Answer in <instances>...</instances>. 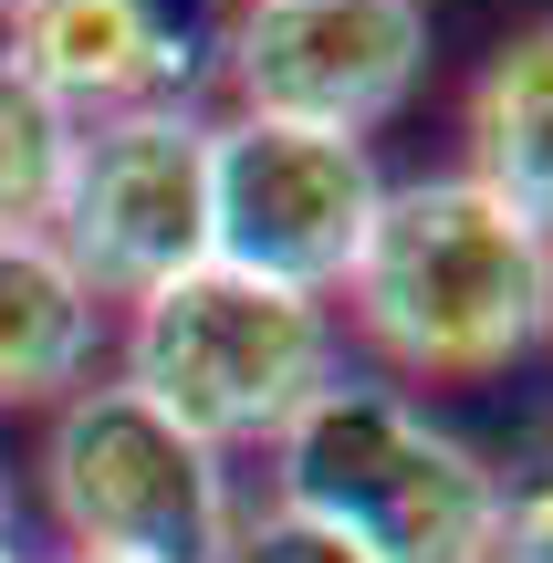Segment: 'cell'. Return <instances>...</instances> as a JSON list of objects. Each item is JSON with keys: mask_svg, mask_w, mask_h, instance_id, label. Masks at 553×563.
<instances>
[{"mask_svg": "<svg viewBox=\"0 0 553 563\" xmlns=\"http://www.w3.org/2000/svg\"><path fill=\"white\" fill-rule=\"evenodd\" d=\"M125 386L146 407L230 449H272L292 418L313 407V386L334 376V302L251 282L230 262H199L178 282H157L146 302H125Z\"/></svg>", "mask_w": 553, "mask_h": 563, "instance_id": "cell-3", "label": "cell"}, {"mask_svg": "<svg viewBox=\"0 0 553 563\" xmlns=\"http://www.w3.org/2000/svg\"><path fill=\"white\" fill-rule=\"evenodd\" d=\"M387 199L376 157L355 136L272 115H209V262L334 302L366 251V220Z\"/></svg>", "mask_w": 553, "mask_h": 563, "instance_id": "cell-5", "label": "cell"}, {"mask_svg": "<svg viewBox=\"0 0 553 563\" xmlns=\"http://www.w3.org/2000/svg\"><path fill=\"white\" fill-rule=\"evenodd\" d=\"M63 563H115V553H63Z\"/></svg>", "mask_w": 553, "mask_h": 563, "instance_id": "cell-17", "label": "cell"}, {"mask_svg": "<svg viewBox=\"0 0 553 563\" xmlns=\"http://www.w3.org/2000/svg\"><path fill=\"white\" fill-rule=\"evenodd\" d=\"M104 355V302L53 241H0V407H63Z\"/></svg>", "mask_w": 553, "mask_h": 563, "instance_id": "cell-10", "label": "cell"}, {"mask_svg": "<svg viewBox=\"0 0 553 563\" xmlns=\"http://www.w3.org/2000/svg\"><path fill=\"white\" fill-rule=\"evenodd\" d=\"M42 501H53L74 553L115 563H220L230 522V470L209 439H188L167 407H146L125 376H84L42 428Z\"/></svg>", "mask_w": 553, "mask_h": 563, "instance_id": "cell-4", "label": "cell"}, {"mask_svg": "<svg viewBox=\"0 0 553 563\" xmlns=\"http://www.w3.org/2000/svg\"><path fill=\"white\" fill-rule=\"evenodd\" d=\"M345 323L418 386H480L553 334V241L522 230L471 167L387 178L345 272Z\"/></svg>", "mask_w": 553, "mask_h": 563, "instance_id": "cell-1", "label": "cell"}, {"mask_svg": "<svg viewBox=\"0 0 553 563\" xmlns=\"http://www.w3.org/2000/svg\"><path fill=\"white\" fill-rule=\"evenodd\" d=\"M272 501L366 563H491L501 470L460 428H439L408 386L334 365L313 407L272 439Z\"/></svg>", "mask_w": 553, "mask_h": 563, "instance_id": "cell-2", "label": "cell"}, {"mask_svg": "<svg viewBox=\"0 0 553 563\" xmlns=\"http://www.w3.org/2000/svg\"><path fill=\"white\" fill-rule=\"evenodd\" d=\"M460 136H471V157H460V167H471L522 230H543V241H553V21L512 32L471 74Z\"/></svg>", "mask_w": 553, "mask_h": 563, "instance_id": "cell-9", "label": "cell"}, {"mask_svg": "<svg viewBox=\"0 0 553 563\" xmlns=\"http://www.w3.org/2000/svg\"><path fill=\"white\" fill-rule=\"evenodd\" d=\"M0 53H11L74 125L188 104V84H199V53H188L167 0H42V11L11 21Z\"/></svg>", "mask_w": 553, "mask_h": 563, "instance_id": "cell-8", "label": "cell"}, {"mask_svg": "<svg viewBox=\"0 0 553 563\" xmlns=\"http://www.w3.org/2000/svg\"><path fill=\"white\" fill-rule=\"evenodd\" d=\"M230 115L366 146L429 84V0H241L220 32Z\"/></svg>", "mask_w": 553, "mask_h": 563, "instance_id": "cell-7", "label": "cell"}, {"mask_svg": "<svg viewBox=\"0 0 553 563\" xmlns=\"http://www.w3.org/2000/svg\"><path fill=\"white\" fill-rule=\"evenodd\" d=\"M21 11H42V0H0V32H11V21H21Z\"/></svg>", "mask_w": 553, "mask_h": 563, "instance_id": "cell-15", "label": "cell"}, {"mask_svg": "<svg viewBox=\"0 0 553 563\" xmlns=\"http://www.w3.org/2000/svg\"><path fill=\"white\" fill-rule=\"evenodd\" d=\"M42 241L84 272L95 302H146L157 282L199 272L209 262V115L146 104V115L84 125Z\"/></svg>", "mask_w": 553, "mask_h": 563, "instance_id": "cell-6", "label": "cell"}, {"mask_svg": "<svg viewBox=\"0 0 553 563\" xmlns=\"http://www.w3.org/2000/svg\"><path fill=\"white\" fill-rule=\"evenodd\" d=\"M501 563H553V460L522 470V481H501Z\"/></svg>", "mask_w": 553, "mask_h": 563, "instance_id": "cell-13", "label": "cell"}, {"mask_svg": "<svg viewBox=\"0 0 553 563\" xmlns=\"http://www.w3.org/2000/svg\"><path fill=\"white\" fill-rule=\"evenodd\" d=\"M491 563H501V553H491Z\"/></svg>", "mask_w": 553, "mask_h": 563, "instance_id": "cell-18", "label": "cell"}, {"mask_svg": "<svg viewBox=\"0 0 553 563\" xmlns=\"http://www.w3.org/2000/svg\"><path fill=\"white\" fill-rule=\"evenodd\" d=\"M0 563H32V553H21V543H0Z\"/></svg>", "mask_w": 553, "mask_h": 563, "instance_id": "cell-16", "label": "cell"}, {"mask_svg": "<svg viewBox=\"0 0 553 563\" xmlns=\"http://www.w3.org/2000/svg\"><path fill=\"white\" fill-rule=\"evenodd\" d=\"M220 563H366V553H355V543H334V532H313L303 511L262 501V511H241V522H230Z\"/></svg>", "mask_w": 553, "mask_h": 563, "instance_id": "cell-12", "label": "cell"}, {"mask_svg": "<svg viewBox=\"0 0 553 563\" xmlns=\"http://www.w3.org/2000/svg\"><path fill=\"white\" fill-rule=\"evenodd\" d=\"M11 522H21V501H11V470H0V543H11Z\"/></svg>", "mask_w": 553, "mask_h": 563, "instance_id": "cell-14", "label": "cell"}, {"mask_svg": "<svg viewBox=\"0 0 553 563\" xmlns=\"http://www.w3.org/2000/svg\"><path fill=\"white\" fill-rule=\"evenodd\" d=\"M84 125L0 53V241H42L63 209V178H74Z\"/></svg>", "mask_w": 553, "mask_h": 563, "instance_id": "cell-11", "label": "cell"}]
</instances>
